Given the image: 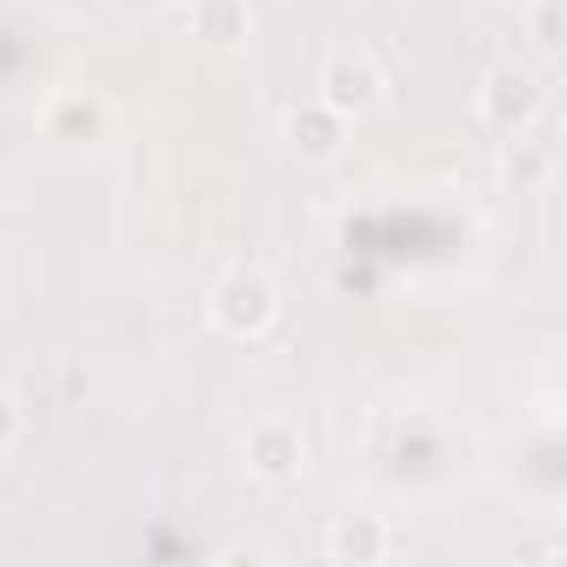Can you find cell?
Listing matches in <instances>:
<instances>
[{
    "label": "cell",
    "instance_id": "5",
    "mask_svg": "<svg viewBox=\"0 0 567 567\" xmlns=\"http://www.w3.org/2000/svg\"><path fill=\"white\" fill-rule=\"evenodd\" d=\"M200 34H207L214 48L240 41V34H247V8H240V0H200Z\"/></svg>",
    "mask_w": 567,
    "mask_h": 567
},
{
    "label": "cell",
    "instance_id": "1",
    "mask_svg": "<svg viewBox=\"0 0 567 567\" xmlns=\"http://www.w3.org/2000/svg\"><path fill=\"white\" fill-rule=\"evenodd\" d=\"M214 321L227 328V334H260L267 321H274V280L267 274H227L220 288H214Z\"/></svg>",
    "mask_w": 567,
    "mask_h": 567
},
{
    "label": "cell",
    "instance_id": "8",
    "mask_svg": "<svg viewBox=\"0 0 567 567\" xmlns=\"http://www.w3.org/2000/svg\"><path fill=\"white\" fill-rule=\"evenodd\" d=\"M8 427H14V408H8V401H0V441H8Z\"/></svg>",
    "mask_w": 567,
    "mask_h": 567
},
{
    "label": "cell",
    "instance_id": "2",
    "mask_svg": "<svg viewBox=\"0 0 567 567\" xmlns=\"http://www.w3.org/2000/svg\"><path fill=\"white\" fill-rule=\"evenodd\" d=\"M381 101V74H374V61L368 54H341V61H328V107L334 114H361V107H374Z\"/></svg>",
    "mask_w": 567,
    "mask_h": 567
},
{
    "label": "cell",
    "instance_id": "7",
    "mask_svg": "<svg viewBox=\"0 0 567 567\" xmlns=\"http://www.w3.org/2000/svg\"><path fill=\"white\" fill-rule=\"evenodd\" d=\"M334 554H354V560L381 554V527H368V520H348V527H334Z\"/></svg>",
    "mask_w": 567,
    "mask_h": 567
},
{
    "label": "cell",
    "instance_id": "9",
    "mask_svg": "<svg viewBox=\"0 0 567 567\" xmlns=\"http://www.w3.org/2000/svg\"><path fill=\"white\" fill-rule=\"evenodd\" d=\"M127 8H161V0H127Z\"/></svg>",
    "mask_w": 567,
    "mask_h": 567
},
{
    "label": "cell",
    "instance_id": "4",
    "mask_svg": "<svg viewBox=\"0 0 567 567\" xmlns=\"http://www.w3.org/2000/svg\"><path fill=\"white\" fill-rule=\"evenodd\" d=\"M481 107H487V121L514 127V121H527V114H534V81H527L520 68H501V74H487V94H481Z\"/></svg>",
    "mask_w": 567,
    "mask_h": 567
},
{
    "label": "cell",
    "instance_id": "3",
    "mask_svg": "<svg viewBox=\"0 0 567 567\" xmlns=\"http://www.w3.org/2000/svg\"><path fill=\"white\" fill-rule=\"evenodd\" d=\"M247 461L267 474V481H288L301 467V434L295 427H254L247 434Z\"/></svg>",
    "mask_w": 567,
    "mask_h": 567
},
{
    "label": "cell",
    "instance_id": "6",
    "mask_svg": "<svg viewBox=\"0 0 567 567\" xmlns=\"http://www.w3.org/2000/svg\"><path fill=\"white\" fill-rule=\"evenodd\" d=\"M288 134H295V147H308V154H334V134H341V127H334V107H328V114H295Z\"/></svg>",
    "mask_w": 567,
    "mask_h": 567
}]
</instances>
